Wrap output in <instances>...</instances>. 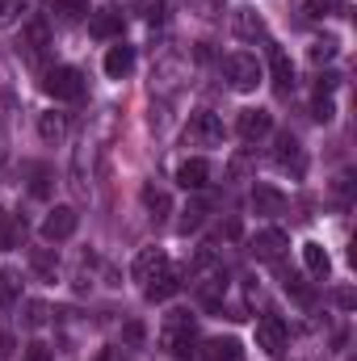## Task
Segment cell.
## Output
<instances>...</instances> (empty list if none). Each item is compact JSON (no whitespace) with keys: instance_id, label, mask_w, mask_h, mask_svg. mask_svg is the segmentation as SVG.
I'll use <instances>...</instances> for the list:
<instances>
[{"instance_id":"18","label":"cell","mask_w":357,"mask_h":361,"mask_svg":"<svg viewBox=\"0 0 357 361\" xmlns=\"http://www.w3.org/2000/svg\"><path fill=\"white\" fill-rule=\"evenodd\" d=\"M47 38H51V34H47V21H30V25H25L21 47H25V59H30V63H42V55H47V47H51Z\"/></svg>"},{"instance_id":"8","label":"cell","mask_w":357,"mask_h":361,"mask_svg":"<svg viewBox=\"0 0 357 361\" xmlns=\"http://www.w3.org/2000/svg\"><path fill=\"white\" fill-rule=\"evenodd\" d=\"M257 349L269 357H282V349H286V324L282 319H273V315L257 319Z\"/></svg>"},{"instance_id":"34","label":"cell","mask_w":357,"mask_h":361,"mask_svg":"<svg viewBox=\"0 0 357 361\" xmlns=\"http://www.w3.org/2000/svg\"><path fill=\"white\" fill-rule=\"evenodd\" d=\"M337 85H341V76H337V72H324V76H320V85H315V92H324V97H328V92H337Z\"/></svg>"},{"instance_id":"2","label":"cell","mask_w":357,"mask_h":361,"mask_svg":"<svg viewBox=\"0 0 357 361\" xmlns=\"http://www.w3.org/2000/svg\"><path fill=\"white\" fill-rule=\"evenodd\" d=\"M223 72H227V80H231L236 92H257L261 76H265L253 55H227V59H223Z\"/></svg>"},{"instance_id":"29","label":"cell","mask_w":357,"mask_h":361,"mask_svg":"<svg viewBox=\"0 0 357 361\" xmlns=\"http://www.w3.org/2000/svg\"><path fill=\"white\" fill-rule=\"evenodd\" d=\"M30 193H34V197H47V193H51V173H47V169H42V164H34V169H30Z\"/></svg>"},{"instance_id":"6","label":"cell","mask_w":357,"mask_h":361,"mask_svg":"<svg viewBox=\"0 0 357 361\" xmlns=\"http://www.w3.org/2000/svg\"><path fill=\"white\" fill-rule=\"evenodd\" d=\"M273 160H277V169H282V173H290L294 180L307 173V156H303V147H298V139H294V135H282V139H277Z\"/></svg>"},{"instance_id":"12","label":"cell","mask_w":357,"mask_h":361,"mask_svg":"<svg viewBox=\"0 0 357 361\" xmlns=\"http://www.w3.org/2000/svg\"><path fill=\"white\" fill-rule=\"evenodd\" d=\"M236 130H240L248 143H253V139H265L269 130H273V114H269V109H240Z\"/></svg>"},{"instance_id":"26","label":"cell","mask_w":357,"mask_h":361,"mask_svg":"<svg viewBox=\"0 0 357 361\" xmlns=\"http://www.w3.org/2000/svg\"><path fill=\"white\" fill-rule=\"evenodd\" d=\"M38 135H42L47 143H59V139H63V118H59V114H38Z\"/></svg>"},{"instance_id":"20","label":"cell","mask_w":357,"mask_h":361,"mask_svg":"<svg viewBox=\"0 0 357 361\" xmlns=\"http://www.w3.org/2000/svg\"><path fill=\"white\" fill-rule=\"evenodd\" d=\"M164 265H169V257H164L160 248H143V252L135 257V265H131V277H135V281H147V277H156Z\"/></svg>"},{"instance_id":"33","label":"cell","mask_w":357,"mask_h":361,"mask_svg":"<svg viewBox=\"0 0 357 361\" xmlns=\"http://www.w3.org/2000/svg\"><path fill=\"white\" fill-rule=\"evenodd\" d=\"M21 361H51V349H47V345H25Z\"/></svg>"},{"instance_id":"14","label":"cell","mask_w":357,"mask_h":361,"mask_svg":"<svg viewBox=\"0 0 357 361\" xmlns=\"http://www.w3.org/2000/svg\"><path fill=\"white\" fill-rule=\"evenodd\" d=\"M206 214H210V197H206V193H193V197L185 202V210H181V223H177V231H181V235H189V231H198V227L206 223Z\"/></svg>"},{"instance_id":"23","label":"cell","mask_w":357,"mask_h":361,"mask_svg":"<svg viewBox=\"0 0 357 361\" xmlns=\"http://www.w3.org/2000/svg\"><path fill=\"white\" fill-rule=\"evenodd\" d=\"M30 265H34V273H38L42 281H55V277H59V257H55L51 248H34V252H30Z\"/></svg>"},{"instance_id":"7","label":"cell","mask_w":357,"mask_h":361,"mask_svg":"<svg viewBox=\"0 0 357 361\" xmlns=\"http://www.w3.org/2000/svg\"><path fill=\"white\" fill-rule=\"evenodd\" d=\"M181 286H185V281H181V269L164 265L156 277H147V281H143V298H147V302H169Z\"/></svg>"},{"instance_id":"22","label":"cell","mask_w":357,"mask_h":361,"mask_svg":"<svg viewBox=\"0 0 357 361\" xmlns=\"http://www.w3.org/2000/svg\"><path fill=\"white\" fill-rule=\"evenodd\" d=\"M51 13H55V21H63V25H72V21H80V17H89V0H51Z\"/></svg>"},{"instance_id":"9","label":"cell","mask_w":357,"mask_h":361,"mask_svg":"<svg viewBox=\"0 0 357 361\" xmlns=\"http://www.w3.org/2000/svg\"><path fill=\"white\" fill-rule=\"evenodd\" d=\"M286 193L282 189H273V185H265V180H257L253 185V210L257 214H265V219H277V214H286Z\"/></svg>"},{"instance_id":"25","label":"cell","mask_w":357,"mask_h":361,"mask_svg":"<svg viewBox=\"0 0 357 361\" xmlns=\"http://www.w3.org/2000/svg\"><path fill=\"white\" fill-rule=\"evenodd\" d=\"M143 206L152 210V219H164L169 214V193L156 189V185H143Z\"/></svg>"},{"instance_id":"13","label":"cell","mask_w":357,"mask_h":361,"mask_svg":"<svg viewBox=\"0 0 357 361\" xmlns=\"http://www.w3.org/2000/svg\"><path fill=\"white\" fill-rule=\"evenodd\" d=\"M177 185H181V189H189V193H202V189L210 185V164H206L202 156L185 160V164L177 169Z\"/></svg>"},{"instance_id":"4","label":"cell","mask_w":357,"mask_h":361,"mask_svg":"<svg viewBox=\"0 0 357 361\" xmlns=\"http://www.w3.org/2000/svg\"><path fill=\"white\" fill-rule=\"evenodd\" d=\"M42 89L51 92L55 101H80L85 97V76L76 68H51L47 80H42Z\"/></svg>"},{"instance_id":"28","label":"cell","mask_w":357,"mask_h":361,"mask_svg":"<svg viewBox=\"0 0 357 361\" xmlns=\"http://www.w3.org/2000/svg\"><path fill=\"white\" fill-rule=\"evenodd\" d=\"M25 4H30V0H0V30H8L13 21H21Z\"/></svg>"},{"instance_id":"38","label":"cell","mask_w":357,"mask_h":361,"mask_svg":"<svg viewBox=\"0 0 357 361\" xmlns=\"http://www.w3.org/2000/svg\"><path fill=\"white\" fill-rule=\"evenodd\" d=\"M122 4H139V0H122Z\"/></svg>"},{"instance_id":"32","label":"cell","mask_w":357,"mask_h":361,"mask_svg":"<svg viewBox=\"0 0 357 361\" xmlns=\"http://www.w3.org/2000/svg\"><path fill=\"white\" fill-rule=\"evenodd\" d=\"M332 97H324V92H315V122H332Z\"/></svg>"},{"instance_id":"5","label":"cell","mask_w":357,"mask_h":361,"mask_svg":"<svg viewBox=\"0 0 357 361\" xmlns=\"http://www.w3.org/2000/svg\"><path fill=\"white\" fill-rule=\"evenodd\" d=\"M76 227H80V214H76L72 206H55V210L42 219V240H47V244L72 240V235H76Z\"/></svg>"},{"instance_id":"31","label":"cell","mask_w":357,"mask_h":361,"mask_svg":"<svg viewBox=\"0 0 357 361\" xmlns=\"http://www.w3.org/2000/svg\"><path fill=\"white\" fill-rule=\"evenodd\" d=\"M47 324V302H25V328H42Z\"/></svg>"},{"instance_id":"37","label":"cell","mask_w":357,"mask_h":361,"mask_svg":"<svg viewBox=\"0 0 357 361\" xmlns=\"http://www.w3.org/2000/svg\"><path fill=\"white\" fill-rule=\"evenodd\" d=\"M337 302L349 311V307H357V294H353V290H337Z\"/></svg>"},{"instance_id":"27","label":"cell","mask_w":357,"mask_h":361,"mask_svg":"<svg viewBox=\"0 0 357 361\" xmlns=\"http://www.w3.org/2000/svg\"><path fill=\"white\" fill-rule=\"evenodd\" d=\"M307 55H311V63H328V59L337 55V38H315V42L307 47Z\"/></svg>"},{"instance_id":"19","label":"cell","mask_w":357,"mask_h":361,"mask_svg":"<svg viewBox=\"0 0 357 361\" xmlns=\"http://www.w3.org/2000/svg\"><path fill=\"white\" fill-rule=\"evenodd\" d=\"M89 34L92 38H118L122 34V13H114V8L89 13Z\"/></svg>"},{"instance_id":"16","label":"cell","mask_w":357,"mask_h":361,"mask_svg":"<svg viewBox=\"0 0 357 361\" xmlns=\"http://www.w3.org/2000/svg\"><path fill=\"white\" fill-rule=\"evenodd\" d=\"M131 68H135V47L118 42V47H109V51H105V76H109V80L131 76Z\"/></svg>"},{"instance_id":"10","label":"cell","mask_w":357,"mask_h":361,"mask_svg":"<svg viewBox=\"0 0 357 361\" xmlns=\"http://www.w3.org/2000/svg\"><path fill=\"white\" fill-rule=\"evenodd\" d=\"M231 21H236V34H240L244 42H265V38H269V25H265V17H261L257 8H248V4H240Z\"/></svg>"},{"instance_id":"21","label":"cell","mask_w":357,"mask_h":361,"mask_svg":"<svg viewBox=\"0 0 357 361\" xmlns=\"http://www.w3.org/2000/svg\"><path fill=\"white\" fill-rule=\"evenodd\" d=\"M303 265H307V273H315V277H328V273H332V257L324 252V244L307 240V244H303Z\"/></svg>"},{"instance_id":"35","label":"cell","mask_w":357,"mask_h":361,"mask_svg":"<svg viewBox=\"0 0 357 361\" xmlns=\"http://www.w3.org/2000/svg\"><path fill=\"white\" fill-rule=\"evenodd\" d=\"M169 21V4H152L147 8V25H164Z\"/></svg>"},{"instance_id":"3","label":"cell","mask_w":357,"mask_h":361,"mask_svg":"<svg viewBox=\"0 0 357 361\" xmlns=\"http://www.w3.org/2000/svg\"><path fill=\"white\" fill-rule=\"evenodd\" d=\"M185 139H189L193 147H219V143H223V118L210 114V109H198V114L189 118V126H185Z\"/></svg>"},{"instance_id":"17","label":"cell","mask_w":357,"mask_h":361,"mask_svg":"<svg viewBox=\"0 0 357 361\" xmlns=\"http://www.w3.org/2000/svg\"><path fill=\"white\" fill-rule=\"evenodd\" d=\"M202 357L206 361H244V345L236 336H214L202 345Z\"/></svg>"},{"instance_id":"30","label":"cell","mask_w":357,"mask_h":361,"mask_svg":"<svg viewBox=\"0 0 357 361\" xmlns=\"http://www.w3.org/2000/svg\"><path fill=\"white\" fill-rule=\"evenodd\" d=\"M341 8H345L341 0H307V17H332Z\"/></svg>"},{"instance_id":"36","label":"cell","mask_w":357,"mask_h":361,"mask_svg":"<svg viewBox=\"0 0 357 361\" xmlns=\"http://www.w3.org/2000/svg\"><path fill=\"white\" fill-rule=\"evenodd\" d=\"M122 336H126V345H139V341H143V324H126Z\"/></svg>"},{"instance_id":"24","label":"cell","mask_w":357,"mask_h":361,"mask_svg":"<svg viewBox=\"0 0 357 361\" xmlns=\"http://www.w3.org/2000/svg\"><path fill=\"white\" fill-rule=\"evenodd\" d=\"M21 235H25V223H21L17 214L0 210V248H17V244H21Z\"/></svg>"},{"instance_id":"1","label":"cell","mask_w":357,"mask_h":361,"mask_svg":"<svg viewBox=\"0 0 357 361\" xmlns=\"http://www.w3.org/2000/svg\"><path fill=\"white\" fill-rule=\"evenodd\" d=\"M160 345H164L177 361H193L198 357V324H193V315L173 311L169 324H164V332H160Z\"/></svg>"},{"instance_id":"11","label":"cell","mask_w":357,"mask_h":361,"mask_svg":"<svg viewBox=\"0 0 357 361\" xmlns=\"http://www.w3.org/2000/svg\"><path fill=\"white\" fill-rule=\"evenodd\" d=\"M286 248H290V240H286L277 227H269V231H261V235L253 240V257H257V261H265V265L282 261V257H286Z\"/></svg>"},{"instance_id":"15","label":"cell","mask_w":357,"mask_h":361,"mask_svg":"<svg viewBox=\"0 0 357 361\" xmlns=\"http://www.w3.org/2000/svg\"><path fill=\"white\" fill-rule=\"evenodd\" d=\"M269 76H273V89L282 92V97L294 89V63L286 59V51H282V47H273V51H269Z\"/></svg>"}]
</instances>
